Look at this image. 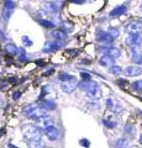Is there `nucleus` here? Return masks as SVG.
<instances>
[{"mask_svg":"<svg viewBox=\"0 0 142 148\" xmlns=\"http://www.w3.org/2000/svg\"><path fill=\"white\" fill-rule=\"evenodd\" d=\"M22 114H24L27 119L37 121V120L47 116L48 111H46L45 109H42L40 105L37 106L35 104H29V105L24 106V109H22Z\"/></svg>","mask_w":142,"mask_h":148,"instance_id":"nucleus-1","label":"nucleus"},{"mask_svg":"<svg viewBox=\"0 0 142 148\" xmlns=\"http://www.w3.org/2000/svg\"><path fill=\"white\" fill-rule=\"evenodd\" d=\"M21 132H22V136L25 137V140L27 141H41V138H42L41 128L38 126H36V125L25 123L21 127Z\"/></svg>","mask_w":142,"mask_h":148,"instance_id":"nucleus-2","label":"nucleus"},{"mask_svg":"<svg viewBox=\"0 0 142 148\" xmlns=\"http://www.w3.org/2000/svg\"><path fill=\"white\" fill-rule=\"evenodd\" d=\"M95 40H97V42L102 43L103 46H113L114 42H115V38L106 30H103V29L97 30V32H95Z\"/></svg>","mask_w":142,"mask_h":148,"instance_id":"nucleus-3","label":"nucleus"},{"mask_svg":"<svg viewBox=\"0 0 142 148\" xmlns=\"http://www.w3.org/2000/svg\"><path fill=\"white\" fill-rule=\"evenodd\" d=\"M85 92L91 100H99V99L103 98V91H102V89H100L99 84L98 83L91 82V80L89 82V85H88V88H86Z\"/></svg>","mask_w":142,"mask_h":148,"instance_id":"nucleus-4","label":"nucleus"},{"mask_svg":"<svg viewBox=\"0 0 142 148\" xmlns=\"http://www.w3.org/2000/svg\"><path fill=\"white\" fill-rule=\"evenodd\" d=\"M99 51L102 52V54H108L110 57H113L115 61L119 58H121V56H122L121 48L116 47V46H103L102 45L99 47Z\"/></svg>","mask_w":142,"mask_h":148,"instance_id":"nucleus-5","label":"nucleus"},{"mask_svg":"<svg viewBox=\"0 0 142 148\" xmlns=\"http://www.w3.org/2000/svg\"><path fill=\"white\" fill-rule=\"evenodd\" d=\"M123 43L126 45V47L134 48V47H142V34H132L127 35L125 37Z\"/></svg>","mask_w":142,"mask_h":148,"instance_id":"nucleus-6","label":"nucleus"},{"mask_svg":"<svg viewBox=\"0 0 142 148\" xmlns=\"http://www.w3.org/2000/svg\"><path fill=\"white\" fill-rule=\"evenodd\" d=\"M129 57L131 63L142 67V47L129 48Z\"/></svg>","mask_w":142,"mask_h":148,"instance_id":"nucleus-7","label":"nucleus"},{"mask_svg":"<svg viewBox=\"0 0 142 148\" xmlns=\"http://www.w3.org/2000/svg\"><path fill=\"white\" fill-rule=\"evenodd\" d=\"M125 32L127 35H132V34H142V24L135 18V20L129 21L125 25Z\"/></svg>","mask_w":142,"mask_h":148,"instance_id":"nucleus-8","label":"nucleus"},{"mask_svg":"<svg viewBox=\"0 0 142 148\" xmlns=\"http://www.w3.org/2000/svg\"><path fill=\"white\" fill-rule=\"evenodd\" d=\"M129 11V4H120L115 8H113L111 10L109 11V17L111 18H117V17H121L123 15H126V12Z\"/></svg>","mask_w":142,"mask_h":148,"instance_id":"nucleus-9","label":"nucleus"},{"mask_svg":"<svg viewBox=\"0 0 142 148\" xmlns=\"http://www.w3.org/2000/svg\"><path fill=\"white\" fill-rule=\"evenodd\" d=\"M123 75L127 78H137L142 75V67L141 66H136V64H131L123 68Z\"/></svg>","mask_w":142,"mask_h":148,"instance_id":"nucleus-10","label":"nucleus"},{"mask_svg":"<svg viewBox=\"0 0 142 148\" xmlns=\"http://www.w3.org/2000/svg\"><path fill=\"white\" fill-rule=\"evenodd\" d=\"M36 126H38L41 130H47L49 127L54 126V120L51 116H45L36 121Z\"/></svg>","mask_w":142,"mask_h":148,"instance_id":"nucleus-11","label":"nucleus"},{"mask_svg":"<svg viewBox=\"0 0 142 148\" xmlns=\"http://www.w3.org/2000/svg\"><path fill=\"white\" fill-rule=\"evenodd\" d=\"M77 85H78V83H77L75 79L67 80V82H62L61 89H62L63 92H66V94H71V92H73V91L77 89Z\"/></svg>","mask_w":142,"mask_h":148,"instance_id":"nucleus-12","label":"nucleus"},{"mask_svg":"<svg viewBox=\"0 0 142 148\" xmlns=\"http://www.w3.org/2000/svg\"><path fill=\"white\" fill-rule=\"evenodd\" d=\"M45 135L47 136L49 141H57L58 138L61 137V131H59V128L52 126L47 130H45Z\"/></svg>","mask_w":142,"mask_h":148,"instance_id":"nucleus-13","label":"nucleus"},{"mask_svg":"<svg viewBox=\"0 0 142 148\" xmlns=\"http://www.w3.org/2000/svg\"><path fill=\"white\" fill-rule=\"evenodd\" d=\"M123 133H125V136L129 140H132L137 135V128L134 123H125V126H123Z\"/></svg>","mask_w":142,"mask_h":148,"instance_id":"nucleus-14","label":"nucleus"},{"mask_svg":"<svg viewBox=\"0 0 142 148\" xmlns=\"http://www.w3.org/2000/svg\"><path fill=\"white\" fill-rule=\"evenodd\" d=\"M98 63H99V66L100 67H103V68H110L113 66V64H115V59H114L113 57H110V56H108V54H103L102 57L99 58V61H98Z\"/></svg>","mask_w":142,"mask_h":148,"instance_id":"nucleus-15","label":"nucleus"},{"mask_svg":"<svg viewBox=\"0 0 142 148\" xmlns=\"http://www.w3.org/2000/svg\"><path fill=\"white\" fill-rule=\"evenodd\" d=\"M62 47V45L58 42V41H54V42H46L43 48H42V52L45 53H51V52H54Z\"/></svg>","mask_w":142,"mask_h":148,"instance_id":"nucleus-16","label":"nucleus"},{"mask_svg":"<svg viewBox=\"0 0 142 148\" xmlns=\"http://www.w3.org/2000/svg\"><path fill=\"white\" fill-rule=\"evenodd\" d=\"M114 148H130V140L127 137H119L113 143Z\"/></svg>","mask_w":142,"mask_h":148,"instance_id":"nucleus-17","label":"nucleus"},{"mask_svg":"<svg viewBox=\"0 0 142 148\" xmlns=\"http://www.w3.org/2000/svg\"><path fill=\"white\" fill-rule=\"evenodd\" d=\"M43 9L48 14H57L59 8H58V4L56 1H47V3H45Z\"/></svg>","mask_w":142,"mask_h":148,"instance_id":"nucleus-18","label":"nucleus"},{"mask_svg":"<svg viewBox=\"0 0 142 148\" xmlns=\"http://www.w3.org/2000/svg\"><path fill=\"white\" fill-rule=\"evenodd\" d=\"M51 37L54 40V41H64L67 38V34L64 31H62V30H53L51 32Z\"/></svg>","mask_w":142,"mask_h":148,"instance_id":"nucleus-19","label":"nucleus"},{"mask_svg":"<svg viewBox=\"0 0 142 148\" xmlns=\"http://www.w3.org/2000/svg\"><path fill=\"white\" fill-rule=\"evenodd\" d=\"M40 106L42 109H45L46 111H52L56 109V104H54V101L52 100H48V99H46V100H42V101H40Z\"/></svg>","mask_w":142,"mask_h":148,"instance_id":"nucleus-20","label":"nucleus"},{"mask_svg":"<svg viewBox=\"0 0 142 148\" xmlns=\"http://www.w3.org/2000/svg\"><path fill=\"white\" fill-rule=\"evenodd\" d=\"M109 73L111 74V75L114 77H119V75H121V74L123 73V68L120 66V64H113L111 67L109 68Z\"/></svg>","mask_w":142,"mask_h":148,"instance_id":"nucleus-21","label":"nucleus"},{"mask_svg":"<svg viewBox=\"0 0 142 148\" xmlns=\"http://www.w3.org/2000/svg\"><path fill=\"white\" fill-rule=\"evenodd\" d=\"M130 88L137 94H142V79H135L130 83Z\"/></svg>","mask_w":142,"mask_h":148,"instance_id":"nucleus-22","label":"nucleus"},{"mask_svg":"<svg viewBox=\"0 0 142 148\" xmlns=\"http://www.w3.org/2000/svg\"><path fill=\"white\" fill-rule=\"evenodd\" d=\"M61 30L64 31L66 34H69V32H72L74 30V25H73L71 21H62L61 22Z\"/></svg>","mask_w":142,"mask_h":148,"instance_id":"nucleus-23","label":"nucleus"},{"mask_svg":"<svg viewBox=\"0 0 142 148\" xmlns=\"http://www.w3.org/2000/svg\"><path fill=\"white\" fill-rule=\"evenodd\" d=\"M103 125H104V127H106L108 130H114V128L117 127V121L111 120V119H104Z\"/></svg>","mask_w":142,"mask_h":148,"instance_id":"nucleus-24","label":"nucleus"},{"mask_svg":"<svg viewBox=\"0 0 142 148\" xmlns=\"http://www.w3.org/2000/svg\"><path fill=\"white\" fill-rule=\"evenodd\" d=\"M110 35H111L114 38H119L120 37V35H121V31H120V29L119 27H116V26H110V27H108V30H106Z\"/></svg>","mask_w":142,"mask_h":148,"instance_id":"nucleus-25","label":"nucleus"},{"mask_svg":"<svg viewBox=\"0 0 142 148\" xmlns=\"http://www.w3.org/2000/svg\"><path fill=\"white\" fill-rule=\"evenodd\" d=\"M5 51L8 52V54L15 56V54H17V52H19V48H17L15 45H12V43H6L5 45Z\"/></svg>","mask_w":142,"mask_h":148,"instance_id":"nucleus-26","label":"nucleus"},{"mask_svg":"<svg viewBox=\"0 0 142 148\" xmlns=\"http://www.w3.org/2000/svg\"><path fill=\"white\" fill-rule=\"evenodd\" d=\"M12 10H14V9H8V8H4L3 9V11H1V18H3V21H8L9 18L11 17Z\"/></svg>","mask_w":142,"mask_h":148,"instance_id":"nucleus-27","label":"nucleus"},{"mask_svg":"<svg viewBox=\"0 0 142 148\" xmlns=\"http://www.w3.org/2000/svg\"><path fill=\"white\" fill-rule=\"evenodd\" d=\"M27 147L29 148H47L41 141H27Z\"/></svg>","mask_w":142,"mask_h":148,"instance_id":"nucleus-28","label":"nucleus"},{"mask_svg":"<svg viewBox=\"0 0 142 148\" xmlns=\"http://www.w3.org/2000/svg\"><path fill=\"white\" fill-rule=\"evenodd\" d=\"M38 24L41 26L46 27V29H53L56 24H54L53 21H49V20H46V18H42V20H38Z\"/></svg>","mask_w":142,"mask_h":148,"instance_id":"nucleus-29","label":"nucleus"},{"mask_svg":"<svg viewBox=\"0 0 142 148\" xmlns=\"http://www.w3.org/2000/svg\"><path fill=\"white\" fill-rule=\"evenodd\" d=\"M116 105H117V104L115 103V100H114L113 98H106V99H105V106H106L108 110L114 111V109H115Z\"/></svg>","mask_w":142,"mask_h":148,"instance_id":"nucleus-30","label":"nucleus"},{"mask_svg":"<svg viewBox=\"0 0 142 148\" xmlns=\"http://www.w3.org/2000/svg\"><path fill=\"white\" fill-rule=\"evenodd\" d=\"M17 61L21 62V63L27 61V54H26L24 48H19V52H17Z\"/></svg>","mask_w":142,"mask_h":148,"instance_id":"nucleus-31","label":"nucleus"},{"mask_svg":"<svg viewBox=\"0 0 142 148\" xmlns=\"http://www.w3.org/2000/svg\"><path fill=\"white\" fill-rule=\"evenodd\" d=\"M86 106H88V109L93 110V111H98L100 109V104L98 103V100H93V101H89L88 104H86Z\"/></svg>","mask_w":142,"mask_h":148,"instance_id":"nucleus-32","label":"nucleus"},{"mask_svg":"<svg viewBox=\"0 0 142 148\" xmlns=\"http://www.w3.org/2000/svg\"><path fill=\"white\" fill-rule=\"evenodd\" d=\"M58 79L61 80V82H67V80H72V79H74V77L71 75V74H66V73H61L58 75Z\"/></svg>","mask_w":142,"mask_h":148,"instance_id":"nucleus-33","label":"nucleus"},{"mask_svg":"<svg viewBox=\"0 0 142 148\" xmlns=\"http://www.w3.org/2000/svg\"><path fill=\"white\" fill-rule=\"evenodd\" d=\"M47 14H48V12L43 9V10H40V11L36 12V17H37L38 20H42V18H45V17H46V15H47Z\"/></svg>","mask_w":142,"mask_h":148,"instance_id":"nucleus-34","label":"nucleus"},{"mask_svg":"<svg viewBox=\"0 0 142 148\" xmlns=\"http://www.w3.org/2000/svg\"><path fill=\"white\" fill-rule=\"evenodd\" d=\"M21 40H22V42L25 43V46H27V47H31V46L34 45V42L30 40V37H27V36H22Z\"/></svg>","mask_w":142,"mask_h":148,"instance_id":"nucleus-35","label":"nucleus"},{"mask_svg":"<svg viewBox=\"0 0 142 148\" xmlns=\"http://www.w3.org/2000/svg\"><path fill=\"white\" fill-rule=\"evenodd\" d=\"M4 8H8V9H14L15 8V1L14 0H5V3H4Z\"/></svg>","mask_w":142,"mask_h":148,"instance_id":"nucleus-36","label":"nucleus"},{"mask_svg":"<svg viewBox=\"0 0 142 148\" xmlns=\"http://www.w3.org/2000/svg\"><path fill=\"white\" fill-rule=\"evenodd\" d=\"M79 143H80L82 147H90V141L86 140V138H82V140L79 141Z\"/></svg>","mask_w":142,"mask_h":148,"instance_id":"nucleus-37","label":"nucleus"},{"mask_svg":"<svg viewBox=\"0 0 142 148\" xmlns=\"http://www.w3.org/2000/svg\"><path fill=\"white\" fill-rule=\"evenodd\" d=\"M80 77H82V79L83 80H85V82H89V80H91V75L89 73H85V72H83L80 74Z\"/></svg>","mask_w":142,"mask_h":148,"instance_id":"nucleus-38","label":"nucleus"},{"mask_svg":"<svg viewBox=\"0 0 142 148\" xmlns=\"http://www.w3.org/2000/svg\"><path fill=\"white\" fill-rule=\"evenodd\" d=\"M116 83H117V85H120V86H125L126 84H130V83L127 82L126 79H117Z\"/></svg>","mask_w":142,"mask_h":148,"instance_id":"nucleus-39","label":"nucleus"},{"mask_svg":"<svg viewBox=\"0 0 142 148\" xmlns=\"http://www.w3.org/2000/svg\"><path fill=\"white\" fill-rule=\"evenodd\" d=\"M20 96H21V92H20V91H15V92L12 94V99L16 101V100L20 99Z\"/></svg>","mask_w":142,"mask_h":148,"instance_id":"nucleus-40","label":"nucleus"},{"mask_svg":"<svg viewBox=\"0 0 142 148\" xmlns=\"http://www.w3.org/2000/svg\"><path fill=\"white\" fill-rule=\"evenodd\" d=\"M73 4H79V5H83V4L86 1V0H71Z\"/></svg>","mask_w":142,"mask_h":148,"instance_id":"nucleus-41","label":"nucleus"},{"mask_svg":"<svg viewBox=\"0 0 142 148\" xmlns=\"http://www.w3.org/2000/svg\"><path fill=\"white\" fill-rule=\"evenodd\" d=\"M9 85L6 84V83H3V82H0V89H8Z\"/></svg>","mask_w":142,"mask_h":148,"instance_id":"nucleus-42","label":"nucleus"},{"mask_svg":"<svg viewBox=\"0 0 142 148\" xmlns=\"http://www.w3.org/2000/svg\"><path fill=\"white\" fill-rule=\"evenodd\" d=\"M0 40H1V41H5V40H6V37L4 36V34H3L1 31H0Z\"/></svg>","mask_w":142,"mask_h":148,"instance_id":"nucleus-43","label":"nucleus"},{"mask_svg":"<svg viewBox=\"0 0 142 148\" xmlns=\"http://www.w3.org/2000/svg\"><path fill=\"white\" fill-rule=\"evenodd\" d=\"M139 143H140V145L142 146V132L140 133V136H139Z\"/></svg>","mask_w":142,"mask_h":148,"instance_id":"nucleus-44","label":"nucleus"},{"mask_svg":"<svg viewBox=\"0 0 142 148\" xmlns=\"http://www.w3.org/2000/svg\"><path fill=\"white\" fill-rule=\"evenodd\" d=\"M139 10H140V12H142V0H141L140 5H139Z\"/></svg>","mask_w":142,"mask_h":148,"instance_id":"nucleus-45","label":"nucleus"},{"mask_svg":"<svg viewBox=\"0 0 142 148\" xmlns=\"http://www.w3.org/2000/svg\"><path fill=\"white\" fill-rule=\"evenodd\" d=\"M8 148H17V147H15V146H12V145H8Z\"/></svg>","mask_w":142,"mask_h":148,"instance_id":"nucleus-46","label":"nucleus"},{"mask_svg":"<svg viewBox=\"0 0 142 148\" xmlns=\"http://www.w3.org/2000/svg\"><path fill=\"white\" fill-rule=\"evenodd\" d=\"M86 1H95V0H86Z\"/></svg>","mask_w":142,"mask_h":148,"instance_id":"nucleus-47","label":"nucleus"}]
</instances>
